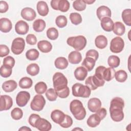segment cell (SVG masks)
I'll return each mask as SVG.
<instances>
[{
    "label": "cell",
    "instance_id": "1",
    "mask_svg": "<svg viewBox=\"0 0 131 131\" xmlns=\"http://www.w3.org/2000/svg\"><path fill=\"white\" fill-rule=\"evenodd\" d=\"M70 110L75 118L78 120H83L86 116V110L79 100L74 99L71 102Z\"/></svg>",
    "mask_w": 131,
    "mask_h": 131
},
{
    "label": "cell",
    "instance_id": "2",
    "mask_svg": "<svg viewBox=\"0 0 131 131\" xmlns=\"http://www.w3.org/2000/svg\"><path fill=\"white\" fill-rule=\"evenodd\" d=\"M115 74V70L114 68L111 67L106 68L104 66H100L96 69L94 75L100 80L109 81L114 78Z\"/></svg>",
    "mask_w": 131,
    "mask_h": 131
},
{
    "label": "cell",
    "instance_id": "3",
    "mask_svg": "<svg viewBox=\"0 0 131 131\" xmlns=\"http://www.w3.org/2000/svg\"><path fill=\"white\" fill-rule=\"evenodd\" d=\"M67 42L75 50L79 51L83 50L86 46V39L82 35L72 36L67 39Z\"/></svg>",
    "mask_w": 131,
    "mask_h": 131
},
{
    "label": "cell",
    "instance_id": "4",
    "mask_svg": "<svg viewBox=\"0 0 131 131\" xmlns=\"http://www.w3.org/2000/svg\"><path fill=\"white\" fill-rule=\"evenodd\" d=\"M72 94L75 97L89 98L91 95V90L86 85L80 83H75L72 88Z\"/></svg>",
    "mask_w": 131,
    "mask_h": 131
},
{
    "label": "cell",
    "instance_id": "5",
    "mask_svg": "<svg viewBox=\"0 0 131 131\" xmlns=\"http://www.w3.org/2000/svg\"><path fill=\"white\" fill-rule=\"evenodd\" d=\"M53 83L54 89L57 92L68 86V79L62 73L56 72L53 76Z\"/></svg>",
    "mask_w": 131,
    "mask_h": 131
},
{
    "label": "cell",
    "instance_id": "6",
    "mask_svg": "<svg viewBox=\"0 0 131 131\" xmlns=\"http://www.w3.org/2000/svg\"><path fill=\"white\" fill-rule=\"evenodd\" d=\"M46 104V100L41 94L36 95L30 103L31 108L34 111H41Z\"/></svg>",
    "mask_w": 131,
    "mask_h": 131
},
{
    "label": "cell",
    "instance_id": "7",
    "mask_svg": "<svg viewBox=\"0 0 131 131\" xmlns=\"http://www.w3.org/2000/svg\"><path fill=\"white\" fill-rule=\"evenodd\" d=\"M25 47V40L21 37H17L12 41L11 49L14 54L19 55L24 51Z\"/></svg>",
    "mask_w": 131,
    "mask_h": 131
},
{
    "label": "cell",
    "instance_id": "8",
    "mask_svg": "<svg viewBox=\"0 0 131 131\" xmlns=\"http://www.w3.org/2000/svg\"><path fill=\"white\" fill-rule=\"evenodd\" d=\"M124 47V42L123 39L119 37H115L111 41L110 49L112 52L119 53L121 52Z\"/></svg>",
    "mask_w": 131,
    "mask_h": 131
},
{
    "label": "cell",
    "instance_id": "9",
    "mask_svg": "<svg viewBox=\"0 0 131 131\" xmlns=\"http://www.w3.org/2000/svg\"><path fill=\"white\" fill-rule=\"evenodd\" d=\"M85 83L91 90H95L98 87L103 86L105 83V80H100L95 75H94L88 77L85 81Z\"/></svg>",
    "mask_w": 131,
    "mask_h": 131
},
{
    "label": "cell",
    "instance_id": "10",
    "mask_svg": "<svg viewBox=\"0 0 131 131\" xmlns=\"http://www.w3.org/2000/svg\"><path fill=\"white\" fill-rule=\"evenodd\" d=\"M30 98V94L27 91H20L16 95V102L18 106H25Z\"/></svg>",
    "mask_w": 131,
    "mask_h": 131
},
{
    "label": "cell",
    "instance_id": "11",
    "mask_svg": "<svg viewBox=\"0 0 131 131\" xmlns=\"http://www.w3.org/2000/svg\"><path fill=\"white\" fill-rule=\"evenodd\" d=\"M110 113L111 119L115 122H120L122 121L124 117L123 108L115 107L110 108Z\"/></svg>",
    "mask_w": 131,
    "mask_h": 131
},
{
    "label": "cell",
    "instance_id": "12",
    "mask_svg": "<svg viewBox=\"0 0 131 131\" xmlns=\"http://www.w3.org/2000/svg\"><path fill=\"white\" fill-rule=\"evenodd\" d=\"M35 127L40 131H48L51 130L52 125L47 120L40 117L36 120Z\"/></svg>",
    "mask_w": 131,
    "mask_h": 131
},
{
    "label": "cell",
    "instance_id": "13",
    "mask_svg": "<svg viewBox=\"0 0 131 131\" xmlns=\"http://www.w3.org/2000/svg\"><path fill=\"white\" fill-rule=\"evenodd\" d=\"M13 105L12 98L8 95H4L1 96L0 111H7L9 110Z\"/></svg>",
    "mask_w": 131,
    "mask_h": 131
},
{
    "label": "cell",
    "instance_id": "14",
    "mask_svg": "<svg viewBox=\"0 0 131 131\" xmlns=\"http://www.w3.org/2000/svg\"><path fill=\"white\" fill-rule=\"evenodd\" d=\"M36 16V14L35 10L31 8L26 7L21 11V16L26 20L32 21L35 18Z\"/></svg>",
    "mask_w": 131,
    "mask_h": 131
},
{
    "label": "cell",
    "instance_id": "15",
    "mask_svg": "<svg viewBox=\"0 0 131 131\" xmlns=\"http://www.w3.org/2000/svg\"><path fill=\"white\" fill-rule=\"evenodd\" d=\"M29 29L28 24L24 20H19L15 25V31L18 34L25 35L28 33Z\"/></svg>",
    "mask_w": 131,
    "mask_h": 131
},
{
    "label": "cell",
    "instance_id": "16",
    "mask_svg": "<svg viewBox=\"0 0 131 131\" xmlns=\"http://www.w3.org/2000/svg\"><path fill=\"white\" fill-rule=\"evenodd\" d=\"M65 116L66 114L59 110H55L53 111L51 114V118L52 121L58 124H61L63 122Z\"/></svg>",
    "mask_w": 131,
    "mask_h": 131
},
{
    "label": "cell",
    "instance_id": "17",
    "mask_svg": "<svg viewBox=\"0 0 131 131\" xmlns=\"http://www.w3.org/2000/svg\"><path fill=\"white\" fill-rule=\"evenodd\" d=\"M101 106V102L97 98H92L89 99L88 102L89 110L93 113L97 112Z\"/></svg>",
    "mask_w": 131,
    "mask_h": 131
},
{
    "label": "cell",
    "instance_id": "18",
    "mask_svg": "<svg viewBox=\"0 0 131 131\" xmlns=\"http://www.w3.org/2000/svg\"><path fill=\"white\" fill-rule=\"evenodd\" d=\"M96 14L98 19L101 20L104 17H110L112 15L111 10L108 7L105 6H101L97 8Z\"/></svg>",
    "mask_w": 131,
    "mask_h": 131
},
{
    "label": "cell",
    "instance_id": "19",
    "mask_svg": "<svg viewBox=\"0 0 131 131\" xmlns=\"http://www.w3.org/2000/svg\"><path fill=\"white\" fill-rule=\"evenodd\" d=\"M114 22L113 20L108 17H105L101 20V26L102 28L106 32H111L113 31Z\"/></svg>",
    "mask_w": 131,
    "mask_h": 131
},
{
    "label": "cell",
    "instance_id": "20",
    "mask_svg": "<svg viewBox=\"0 0 131 131\" xmlns=\"http://www.w3.org/2000/svg\"><path fill=\"white\" fill-rule=\"evenodd\" d=\"M12 25L11 20L7 18L0 19V30L4 33H8L11 31Z\"/></svg>",
    "mask_w": 131,
    "mask_h": 131
},
{
    "label": "cell",
    "instance_id": "21",
    "mask_svg": "<svg viewBox=\"0 0 131 131\" xmlns=\"http://www.w3.org/2000/svg\"><path fill=\"white\" fill-rule=\"evenodd\" d=\"M88 75L87 70L83 66L77 68L74 71V76L76 79L79 81H83Z\"/></svg>",
    "mask_w": 131,
    "mask_h": 131
},
{
    "label": "cell",
    "instance_id": "22",
    "mask_svg": "<svg viewBox=\"0 0 131 131\" xmlns=\"http://www.w3.org/2000/svg\"><path fill=\"white\" fill-rule=\"evenodd\" d=\"M36 8L38 14L42 16L47 15L49 13L48 6L47 3L44 1H39L37 4Z\"/></svg>",
    "mask_w": 131,
    "mask_h": 131
},
{
    "label": "cell",
    "instance_id": "23",
    "mask_svg": "<svg viewBox=\"0 0 131 131\" xmlns=\"http://www.w3.org/2000/svg\"><path fill=\"white\" fill-rule=\"evenodd\" d=\"M3 90L7 93L13 92L17 87L16 82L14 80H9L4 82L2 85Z\"/></svg>",
    "mask_w": 131,
    "mask_h": 131
},
{
    "label": "cell",
    "instance_id": "24",
    "mask_svg": "<svg viewBox=\"0 0 131 131\" xmlns=\"http://www.w3.org/2000/svg\"><path fill=\"white\" fill-rule=\"evenodd\" d=\"M68 60L72 64H78L81 61V54L78 51H72L68 55Z\"/></svg>",
    "mask_w": 131,
    "mask_h": 131
},
{
    "label": "cell",
    "instance_id": "25",
    "mask_svg": "<svg viewBox=\"0 0 131 131\" xmlns=\"http://www.w3.org/2000/svg\"><path fill=\"white\" fill-rule=\"evenodd\" d=\"M37 47L41 52L45 53L50 52L52 49V45L51 42L45 40L39 41L37 43Z\"/></svg>",
    "mask_w": 131,
    "mask_h": 131
},
{
    "label": "cell",
    "instance_id": "26",
    "mask_svg": "<svg viewBox=\"0 0 131 131\" xmlns=\"http://www.w3.org/2000/svg\"><path fill=\"white\" fill-rule=\"evenodd\" d=\"M107 38L102 35L97 36L95 39V44L96 47L100 49L105 48L107 45Z\"/></svg>",
    "mask_w": 131,
    "mask_h": 131
},
{
    "label": "cell",
    "instance_id": "27",
    "mask_svg": "<svg viewBox=\"0 0 131 131\" xmlns=\"http://www.w3.org/2000/svg\"><path fill=\"white\" fill-rule=\"evenodd\" d=\"M101 121V120L97 114H94L89 117L86 121V123L89 126L91 127H95L100 124Z\"/></svg>",
    "mask_w": 131,
    "mask_h": 131
},
{
    "label": "cell",
    "instance_id": "28",
    "mask_svg": "<svg viewBox=\"0 0 131 131\" xmlns=\"http://www.w3.org/2000/svg\"><path fill=\"white\" fill-rule=\"evenodd\" d=\"M54 64L55 67L60 70H63L67 68L69 64L68 60L63 57H59L57 58L55 61Z\"/></svg>",
    "mask_w": 131,
    "mask_h": 131
},
{
    "label": "cell",
    "instance_id": "29",
    "mask_svg": "<svg viewBox=\"0 0 131 131\" xmlns=\"http://www.w3.org/2000/svg\"><path fill=\"white\" fill-rule=\"evenodd\" d=\"M113 31L114 33L118 36L123 35L125 31V26L120 21H116L114 24Z\"/></svg>",
    "mask_w": 131,
    "mask_h": 131
},
{
    "label": "cell",
    "instance_id": "30",
    "mask_svg": "<svg viewBox=\"0 0 131 131\" xmlns=\"http://www.w3.org/2000/svg\"><path fill=\"white\" fill-rule=\"evenodd\" d=\"M46 22L42 19L35 20L33 24V28L36 32H40L44 30L46 28Z\"/></svg>",
    "mask_w": 131,
    "mask_h": 131
},
{
    "label": "cell",
    "instance_id": "31",
    "mask_svg": "<svg viewBox=\"0 0 131 131\" xmlns=\"http://www.w3.org/2000/svg\"><path fill=\"white\" fill-rule=\"evenodd\" d=\"M95 63L96 60L94 59L86 57L82 63V66L84 67L88 71H91L93 69L95 65Z\"/></svg>",
    "mask_w": 131,
    "mask_h": 131
},
{
    "label": "cell",
    "instance_id": "32",
    "mask_svg": "<svg viewBox=\"0 0 131 131\" xmlns=\"http://www.w3.org/2000/svg\"><path fill=\"white\" fill-rule=\"evenodd\" d=\"M124 106V101L120 97H116L114 98L111 101L110 108L114 107H119L123 108Z\"/></svg>",
    "mask_w": 131,
    "mask_h": 131
},
{
    "label": "cell",
    "instance_id": "33",
    "mask_svg": "<svg viewBox=\"0 0 131 131\" xmlns=\"http://www.w3.org/2000/svg\"><path fill=\"white\" fill-rule=\"evenodd\" d=\"M33 84L32 80L28 77H24L19 81V86L21 89L30 88Z\"/></svg>",
    "mask_w": 131,
    "mask_h": 131
},
{
    "label": "cell",
    "instance_id": "34",
    "mask_svg": "<svg viewBox=\"0 0 131 131\" xmlns=\"http://www.w3.org/2000/svg\"><path fill=\"white\" fill-rule=\"evenodd\" d=\"M26 70L27 73L31 76H36L39 72V67L37 63H32L27 66Z\"/></svg>",
    "mask_w": 131,
    "mask_h": 131
},
{
    "label": "cell",
    "instance_id": "35",
    "mask_svg": "<svg viewBox=\"0 0 131 131\" xmlns=\"http://www.w3.org/2000/svg\"><path fill=\"white\" fill-rule=\"evenodd\" d=\"M122 18L124 23L128 26H131V9H124L122 12Z\"/></svg>",
    "mask_w": 131,
    "mask_h": 131
},
{
    "label": "cell",
    "instance_id": "36",
    "mask_svg": "<svg viewBox=\"0 0 131 131\" xmlns=\"http://www.w3.org/2000/svg\"><path fill=\"white\" fill-rule=\"evenodd\" d=\"M39 55V53L35 49H31L28 50L26 53V58L30 60H36Z\"/></svg>",
    "mask_w": 131,
    "mask_h": 131
},
{
    "label": "cell",
    "instance_id": "37",
    "mask_svg": "<svg viewBox=\"0 0 131 131\" xmlns=\"http://www.w3.org/2000/svg\"><path fill=\"white\" fill-rule=\"evenodd\" d=\"M107 63L108 66L113 68L118 67L120 63V58L116 55H111L107 59Z\"/></svg>",
    "mask_w": 131,
    "mask_h": 131
},
{
    "label": "cell",
    "instance_id": "38",
    "mask_svg": "<svg viewBox=\"0 0 131 131\" xmlns=\"http://www.w3.org/2000/svg\"><path fill=\"white\" fill-rule=\"evenodd\" d=\"M70 4L67 0H58L57 9L62 12L68 11L70 8Z\"/></svg>",
    "mask_w": 131,
    "mask_h": 131
},
{
    "label": "cell",
    "instance_id": "39",
    "mask_svg": "<svg viewBox=\"0 0 131 131\" xmlns=\"http://www.w3.org/2000/svg\"><path fill=\"white\" fill-rule=\"evenodd\" d=\"M114 77L117 81L119 82H124L127 78V74L125 71L120 70L115 72Z\"/></svg>",
    "mask_w": 131,
    "mask_h": 131
},
{
    "label": "cell",
    "instance_id": "40",
    "mask_svg": "<svg viewBox=\"0 0 131 131\" xmlns=\"http://www.w3.org/2000/svg\"><path fill=\"white\" fill-rule=\"evenodd\" d=\"M36 93L38 94H42L47 90V85L46 83L43 81L37 82L34 87Z\"/></svg>",
    "mask_w": 131,
    "mask_h": 131
},
{
    "label": "cell",
    "instance_id": "41",
    "mask_svg": "<svg viewBox=\"0 0 131 131\" xmlns=\"http://www.w3.org/2000/svg\"><path fill=\"white\" fill-rule=\"evenodd\" d=\"M70 19L71 23L75 25H78L80 24L82 21L81 15L79 13L76 12L71 13L70 15Z\"/></svg>",
    "mask_w": 131,
    "mask_h": 131
},
{
    "label": "cell",
    "instance_id": "42",
    "mask_svg": "<svg viewBox=\"0 0 131 131\" xmlns=\"http://www.w3.org/2000/svg\"><path fill=\"white\" fill-rule=\"evenodd\" d=\"M58 31L54 27L49 28L47 31V36L51 40H55L58 37Z\"/></svg>",
    "mask_w": 131,
    "mask_h": 131
},
{
    "label": "cell",
    "instance_id": "43",
    "mask_svg": "<svg viewBox=\"0 0 131 131\" xmlns=\"http://www.w3.org/2000/svg\"><path fill=\"white\" fill-rule=\"evenodd\" d=\"M86 5L83 0H76L73 2V7L75 10L78 11H82L85 9Z\"/></svg>",
    "mask_w": 131,
    "mask_h": 131
},
{
    "label": "cell",
    "instance_id": "44",
    "mask_svg": "<svg viewBox=\"0 0 131 131\" xmlns=\"http://www.w3.org/2000/svg\"><path fill=\"white\" fill-rule=\"evenodd\" d=\"M55 23L57 27L60 28L66 27L68 23V20L67 17L64 15H59L55 19Z\"/></svg>",
    "mask_w": 131,
    "mask_h": 131
},
{
    "label": "cell",
    "instance_id": "45",
    "mask_svg": "<svg viewBox=\"0 0 131 131\" xmlns=\"http://www.w3.org/2000/svg\"><path fill=\"white\" fill-rule=\"evenodd\" d=\"M23 112L19 107H15L11 112V116L14 120H18L23 117Z\"/></svg>",
    "mask_w": 131,
    "mask_h": 131
},
{
    "label": "cell",
    "instance_id": "46",
    "mask_svg": "<svg viewBox=\"0 0 131 131\" xmlns=\"http://www.w3.org/2000/svg\"><path fill=\"white\" fill-rule=\"evenodd\" d=\"M12 68L7 67L5 66L4 65H2L0 69V74L1 76L4 78H7L11 76L12 74Z\"/></svg>",
    "mask_w": 131,
    "mask_h": 131
},
{
    "label": "cell",
    "instance_id": "47",
    "mask_svg": "<svg viewBox=\"0 0 131 131\" xmlns=\"http://www.w3.org/2000/svg\"><path fill=\"white\" fill-rule=\"evenodd\" d=\"M46 96L47 98L50 101H55L57 98V95L54 89L50 88L47 90L46 93Z\"/></svg>",
    "mask_w": 131,
    "mask_h": 131
},
{
    "label": "cell",
    "instance_id": "48",
    "mask_svg": "<svg viewBox=\"0 0 131 131\" xmlns=\"http://www.w3.org/2000/svg\"><path fill=\"white\" fill-rule=\"evenodd\" d=\"M15 62L14 58L11 56H7L3 60V65L12 69L14 67Z\"/></svg>",
    "mask_w": 131,
    "mask_h": 131
},
{
    "label": "cell",
    "instance_id": "49",
    "mask_svg": "<svg viewBox=\"0 0 131 131\" xmlns=\"http://www.w3.org/2000/svg\"><path fill=\"white\" fill-rule=\"evenodd\" d=\"M73 124V120L72 118L68 115H66L65 118L63 122L60 124V126L63 128H69L72 126Z\"/></svg>",
    "mask_w": 131,
    "mask_h": 131
},
{
    "label": "cell",
    "instance_id": "50",
    "mask_svg": "<svg viewBox=\"0 0 131 131\" xmlns=\"http://www.w3.org/2000/svg\"><path fill=\"white\" fill-rule=\"evenodd\" d=\"M57 96L61 98H66L68 97L70 94V90L68 86L61 90L56 92Z\"/></svg>",
    "mask_w": 131,
    "mask_h": 131
},
{
    "label": "cell",
    "instance_id": "51",
    "mask_svg": "<svg viewBox=\"0 0 131 131\" xmlns=\"http://www.w3.org/2000/svg\"><path fill=\"white\" fill-rule=\"evenodd\" d=\"M26 41L27 43L30 45H34L37 42V38L35 35L29 34L26 36Z\"/></svg>",
    "mask_w": 131,
    "mask_h": 131
},
{
    "label": "cell",
    "instance_id": "52",
    "mask_svg": "<svg viewBox=\"0 0 131 131\" xmlns=\"http://www.w3.org/2000/svg\"><path fill=\"white\" fill-rule=\"evenodd\" d=\"M10 53L9 48L5 45H0V56L3 57L8 55Z\"/></svg>",
    "mask_w": 131,
    "mask_h": 131
},
{
    "label": "cell",
    "instance_id": "53",
    "mask_svg": "<svg viewBox=\"0 0 131 131\" xmlns=\"http://www.w3.org/2000/svg\"><path fill=\"white\" fill-rule=\"evenodd\" d=\"M85 57H89L92 58L96 61L97 60V59L98 58L99 53L95 50H90L86 52Z\"/></svg>",
    "mask_w": 131,
    "mask_h": 131
},
{
    "label": "cell",
    "instance_id": "54",
    "mask_svg": "<svg viewBox=\"0 0 131 131\" xmlns=\"http://www.w3.org/2000/svg\"><path fill=\"white\" fill-rule=\"evenodd\" d=\"M40 118V116L37 115V114H32L29 118V124L32 126H33V127H35V122L36 121V120Z\"/></svg>",
    "mask_w": 131,
    "mask_h": 131
},
{
    "label": "cell",
    "instance_id": "55",
    "mask_svg": "<svg viewBox=\"0 0 131 131\" xmlns=\"http://www.w3.org/2000/svg\"><path fill=\"white\" fill-rule=\"evenodd\" d=\"M9 9V6L7 3L5 1H0V12L1 13L6 12Z\"/></svg>",
    "mask_w": 131,
    "mask_h": 131
},
{
    "label": "cell",
    "instance_id": "56",
    "mask_svg": "<svg viewBox=\"0 0 131 131\" xmlns=\"http://www.w3.org/2000/svg\"><path fill=\"white\" fill-rule=\"evenodd\" d=\"M96 114L99 117L100 119L103 120L106 116L107 114V111L105 108H100L97 112Z\"/></svg>",
    "mask_w": 131,
    "mask_h": 131
},
{
    "label": "cell",
    "instance_id": "57",
    "mask_svg": "<svg viewBox=\"0 0 131 131\" xmlns=\"http://www.w3.org/2000/svg\"><path fill=\"white\" fill-rule=\"evenodd\" d=\"M19 131L20 130H25V131H27V130H31V129L29 127H27V126H22L21 128H20L19 129H18Z\"/></svg>",
    "mask_w": 131,
    "mask_h": 131
},
{
    "label": "cell",
    "instance_id": "58",
    "mask_svg": "<svg viewBox=\"0 0 131 131\" xmlns=\"http://www.w3.org/2000/svg\"><path fill=\"white\" fill-rule=\"evenodd\" d=\"M84 2L86 4H92L93 3H94L95 2V0H83Z\"/></svg>",
    "mask_w": 131,
    "mask_h": 131
},
{
    "label": "cell",
    "instance_id": "59",
    "mask_svg": "<svg viewBox=\"0 0 131 131\" xmlns=\"http://www.w3.org/2000/svg\"><path fill=\"white\" fill-rule=\"evenodd\" d=\"M83 130L82 129L80 128H75L72 129V130Z\"/></svg>",
    "mask_w": 131,
    "mask_h": 131
}]
</instances>
